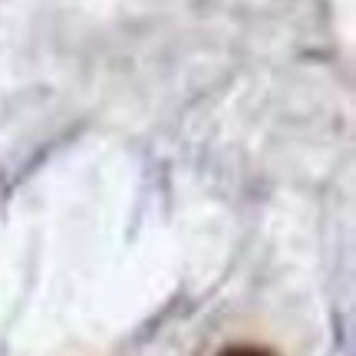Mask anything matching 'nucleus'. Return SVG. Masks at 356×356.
I'll return each mask as SVG.
<instances>
[{
  "instance_id": "f257e3e1",
  "label": "nucleus",
  "mask_w": 356,
  "mask_h": 356,
  "mask_svg": "<svg viewBox=\"0 0 356 356\" xmlns=\"http://www.w3.org/2000/svg\"><path fill=\"white\" fill-rule=\"evenodd\" d=\"M218 356H277L270 353L267 346H254V343H238V346H225Z\"/></svg>"
}]
</instances>
